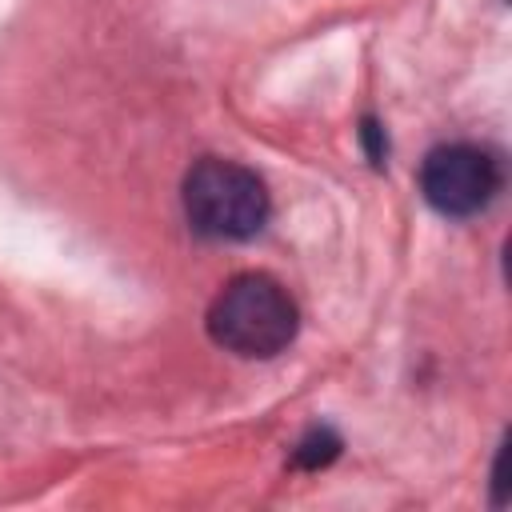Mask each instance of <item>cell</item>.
I'll use <instances>...</instances> for the list:
<instances>
[{"mask_svg": "<svg viewBox=\"0 0 512 512\" xmlns=\"http://www.w3.org/2000/svg\"><path fill=\"white\" fill-rule=\"evenodd\" d=\"M208 336L240 360H272L300 332V308L268 272L232 276L208 304Z\"/></svg>", "mask_w": 512, "mask_h": 512, "instance_id": "obj_1", "label": "cell"}, {"mask_svg": "<svg viewBox=\"0 0 512 512\" xmlns=\"http://www.w3.org/2000/svg\"><path fill=\"white\" fill-rule=\"evenodd\" d=\"M180 204L192 232L204 240H252L272 212L264 180L252 168L220 156H204L188 168Z\"/></svg>", "mask_w": 512, "mask_h": 512, "instance_id": "obj_2", "label": "cell"}, {"mask_svg": "<svg viewBox=\"0 0 512 512\" xmlns=\"http://www.w3.org/2000/svg\"><path fill=\"white\" fill-rule=\"evenodd\" d=\"M336 452H340L336 432H332V428H312V432L296 444V464H304V468H324L328 460H336Z\"/></svg>", "mask_w": 512, "mask_h": 512, "instance_id": "obj_4", "label": "cell"}, {"mask_svg": "<svg viewBox=\"0 0 512 512\" xmlns=\"http://www.w3.org/2000/svg\"><path fill=\"white\" fill-rule=\"evenodd\" d=\"M504 188V160L488 144L448 140L420 160V196L448 220L480 216Z\"/></svg>", "mask_w": 512, "mask_h": 512, "instance_id": "obj_3", "label": "cell"}]
</instances>
